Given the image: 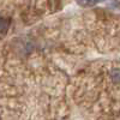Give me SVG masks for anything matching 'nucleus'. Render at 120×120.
<instances>
[{
    "instance_id": "1",
    "label": "nucleus",
    "mask_w": 120,
    "mask_h": 120,
    "mask_svg": "<svg viewBox=\"0 0 120 120\" xmlns=\"http://www.w3.org/2000/svg\"><path fill=\"white\" fill-rule=\"evenodd\" d=\"M8 26H10V21L8 19L4 18V17H0V33L5 34L8 30Z\"/></svg>"
},
{
    "instance_id": "2",
    "label": "nucleus",
    "mask_w": 120,
    "mask_h": 120,
    "mask_svg": "<svg viewBox=\"0 0 120 120\" xmlns=\"http://www.w3.org/2000/svg\"><path fill=\"white\" fill-rule=\"evenodd\" d=\"M77 4L79 6H83V7H90V6H94L95 4L98 3V0H76Z\"/></svg>"
},
{
    "instance_id": "3",
    "label": "nucleus",
    "mask_w": 120,
    "mask_h": 120,
    "mask_svg": "<svg viewBox=\"0 0 120 120\" xmlns=\"http://www.w3.org/2000/svg\"><path fill=\"white\" fill-rule=\"evenodd\" d=\"M111 78L114 83L120 82V68H113L111 71Z\"/></svg>"
},
{
    "instance_id": "4",
    "label": "nucleus",
    "mask_w": 120,
    "mask_h": 120,
    "mask_svg": "<svg viewBox=\"0 0 120 120\" xmlns=\"http://www.w3.org/2000/svg\"><path fill=\"white\" fill-rule=\"evenodd\" d=\"M102 1H106V0H98V3H102Z\"/></svg>"
}]
</instances>
